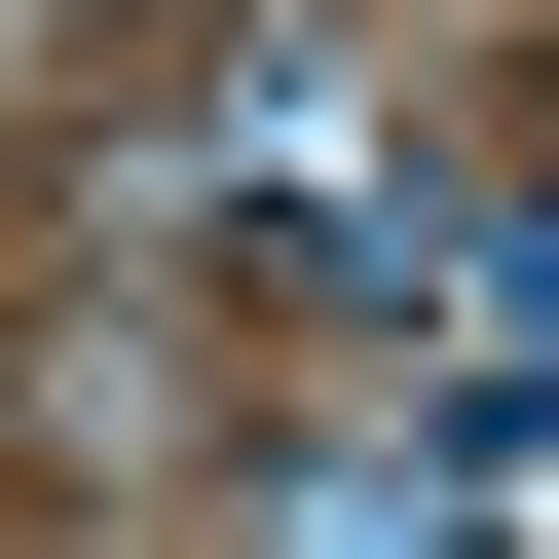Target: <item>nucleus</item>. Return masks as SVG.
<instances>
[{
    "mask_svg": "<svg viewBox=\"0 0 559 559\" xmlns=\"http://www.w3.org/2000/svg\"><path fill=\"white\" fill-rule=\"evenodd\" d=\"M224 559H522V522H485L448 448H261V522H224Z\"/></svg>",
    "mask_w": 559,
    "mask_h": 559,
    "instance_id": "nucleus-1",
    "label": "nucleus"
}]
</instances>
